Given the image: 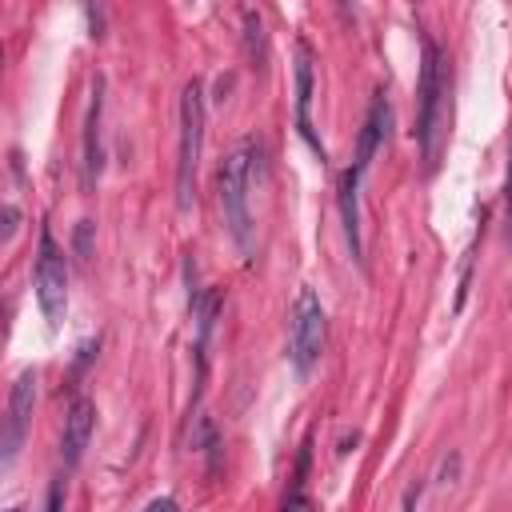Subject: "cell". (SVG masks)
<instances>
[{
    "label": "cell",
    "instance_id": "cell-1",
    "mask_svg": "<svg viewBox=\"0 0 512 512\" xmlns=\"http://www.w3.org/2000/svg\"><path fill=\"white\" fill-rule=\"evenodd\" d=\"M256 144L252 140H240L224 164H220V208H224V224H228V236L252 252V212H248V188H252V176H256Z\"/></svg>",
    "mask_w": 512,
    "mask_h": 512
},
{
    "label": "cell",
    "instance_id": "cell-2",
    "mask_svg": "<svg viewBox=\"0 0 512 512\" xmlns=\"http://www.w3.org/2000/svg\"><path fill=\"white\" fill-rule=\"evenodd\" d=\"M204 152V88L188 80L180 92V152H176V204L192 208L196 200V168Z\"/></svg>",
    "mask_w": 512,
    "mask_h": 512
},
{
    "label": "cell",
    "instance_id": "cell-3",
    "mask_svg": "<svg viewBox=\"0 0 512 512\" xmlns=\"http://www.w3.org/2000/svg\"><path fill=\"white\" fill-rule=\"evenodd\" d=\"M288 348H292L288 356H292L296 372H308L324 352V308H320V296L312 288H300V296L292 304Z\"/></svg>",
    "mask_w": 512,
    "mask_h": 512
},
{
    "label": "cell",
    "instance_id": "cell-4",
    "mask_svg": "<svg viewBox=\"0 0 512 512\" xmlns=\"http://www.w3.org/2000/svg\"><path fill=\"white\" fill-rule=\"evenodd\" d=\"M36 300H40V312H44L48 324L64 320V308H68V264H64V252L56 248L48 228L40 232V252H36Z\"/></svg>",
    "mask_w": 512,
    "mask_h": 512
},
{
    "label": "cell",
    "instance_id": "cell-5",
    "mask_svg": "<svg viewBox=\"0 0 512 512\" xmlns=\"http://www.w3.org/2000/svg\"><path fill=\"white\" fill-rule=\"evenodd\" d=\"M444 96V72H440V48L424 36V64H420V84H416V140L424 156H432V132H436V112Z\"/></svg>",
    "mask_w": 512,
    "mask_h": 512
},
{
    "label": "cell",
    "instance_id": "cell-6",
    "mask_svg": "<svg viewBox=\"0 0 512 512\" xmlns=\"http://www.w3.org/2000/svg\"><path fill=\"white\" fill-rule=\"evenodd\" d=\"M32 404H36V372L24 368L12 384V396H8V428H4V468H12L20 444H24V432H28V420H32Z\"/></svg>",
    "mask_w": 512,
    "mask_h": 512
},
{
    "label": "cell",
    "instance_id": "cell-7",
    "mask_svg": "<svg viewBox=\"0 0 512 512\" xmlns=\"http://www.w3.org/2000/svg\"><path fill=\"white\" fill-rule=\"evenodd\" d=\"M92 424H96V404L88 396H76L64 412V428H60V456L64 464H80L84 448H88V436H92Z\"/></svg>",
    "mask_w": 512,
    "mask_h": 512
},
{
    "label": "cell",
    "instance_id": "cell-8",
    "mask_svg": "<svg viewBox=\"0 0 512 512\" xmlns=\"http://www.w3.org/2000/svg\"><path fill=\"white\" fill-rule=\"evenodd\" d=\"M388 124H392V108H388L384 92H376V96H372V104H368L364 128H360V148H356V160H352V168H356V172H364V168L372 164V156H376V152H380V144L388 140Z\"/></svg>",
    "mask_w": 512,
    "mask_h": 512
},
{
    "label": "cell",
    "instance_id": "cell-9",
    "mask_svg": "<svg viewBox=\"0 0 512 512\" xmlns=\"http://www.w3.org/2000/svg\"><path fill=\"white\" fill-rule=\"evenodd\" d=\"M308 108H312V48L300 44V48H296V128H300V136L320 152V140L312 136Z\"/></svg>",
    "mask_w": 512,
    "mask_h": 512
},
{
    "label": "cell",
    "instance_id": "cell-10",
    "mask_svg": "<svg viewBox=\"0 0 512 512\" xmlns=\"http://www.w3.org/2000/svg\"><path fill=\"white\" fill-rule=\"evenodd\" d=\"M100 108H104V84H92V100H88V116H84V184H92L100 176Z\"/></svg>",
    "mask_w": 512,
    "mask_h": 512
},
{
    "label": "cell",
    "instance_id": "cell-11",
    "mask_svg": "<svg viewBox=\"0 0 512 512\" xmlns=\"http://www.w3.org/2000/svg\"><path fill=\"white\" fill-rule=\"evenodd\" d=\"M360 176H364V172H356V168H348V172L340 176L344 236H348V248H352V256H356V260H360V204H356V196H360Z\"/></svg>",
    "mask_w": 512,
    "mask_h": 512
},
{
    "label": "cell",
    "instance_id": "cell-12",
    "mask_svg": "<svg viewBox=\"0 0 512 512\" xmlns=\"http://www.w3.org/2000/svg\"><path fill=\"white\" fill-rule=\"evenodd\" d=\"M192 448H196V452H204V460H208V472H216V468H220V432H216L212 416H200V424H196V436H192Z\"/></svg>",
    "mask_w": 512,
    "mask_h": 512
},
{
    "label": "cell",
    "instance_id": "cell-13",
    "mask_svg": "<svg viewBox=\"0 0 512 512\" xmlns=\"http://www.w3.org/2000/svg\"><path fill=\"white\" fill-rule=\"evenodd\" d=\"M244 44L252 60H264V20L256 12H244Z\"/></svg>",
    "mask_w": 512,
    "mask_h": 512
},
{
    "label": "cell",
    "instance_id": "cell-14",
    "mask_svg": "<svg viewBox=\"0 0 512 512\" xmlns=\"http://www.w3.org/2000/svg\"><path fill=\"white\" fill-rule=\"evenodd\" d=\"M280 512H312V500H308V492L296 484V488H292V496L284 500V508H280Z\"/></svg>",
    "mask_w": 512,
    "mask_h": 512
},
{
    "label": "cell",
    "instance_id": "cell-15",
    "mask_svg": "<svg viewBox=\"0 0 512 512\" xmlns=\"http://www.w3.org/2000/svg\"><path fill=\"white\" fill-rule=\"evenodd\" d=\"M40 512H64V484H60V480H52L48 500H44V508H40Z\"/></svg>",
    "mask_w": 512,
    "mask_h": 512
},
{
    "label": "cell",
    "instance_id": "cell-16",
    "mask_svg": "<svg viewBox=\"0 0 512 512\" xmlns=\"http://www.w3.org/2000/svg\"><path fill=\"white\" fill-rule=\"evenodd\" d=\"M16 220H20V216H16V208L8 204V208H4V244L12 240V232H16Z\"/></svg>",
    "mask_w": 512,
    "mask_h": 512
},
{
    "label": "cell",
    "instance_id": "cell-17",
    "mask_svg": "<svg viewBox=\"0 0 512 512\" xmlns=\"http://www.w3.org/2000/svg\"><path fill=\"white\" fill-rule=\"evenodd\" d=\"M144 512H180V508H176V500H172V496H160V500H152Z\"/></svg>",
    "mask_w": 512,
    "mask_h": 512
},
{
    "label": "cell",
    "instance_id": "cell-18",
    "mask_svg": "<svg viewBox=\"0 0 512 512\" xmlns=\"http://www.w3.org/2000/svg\"><path fill=\"white\" fill-rule=\"evenodd\" d=\"M400 512H416V492L404 496V508H400Z\"/></svg>",
    "mask_w": 512,
    "mask_h": 512
},
{
    "label": "cell",
    "instance_id": "cell-19",
    "mask_svg": "<svg viewBox=\"0 0 512 512\" xmlns=\"http://www.w3.org/2000/svg\"><path fill=\"white\" fill-rule=\"evenodd\" d=\"M508 212H512V156H508Z\"/></svg>",
    "mask_w": 512,
    "mask_h": 512
}]
</instances>
